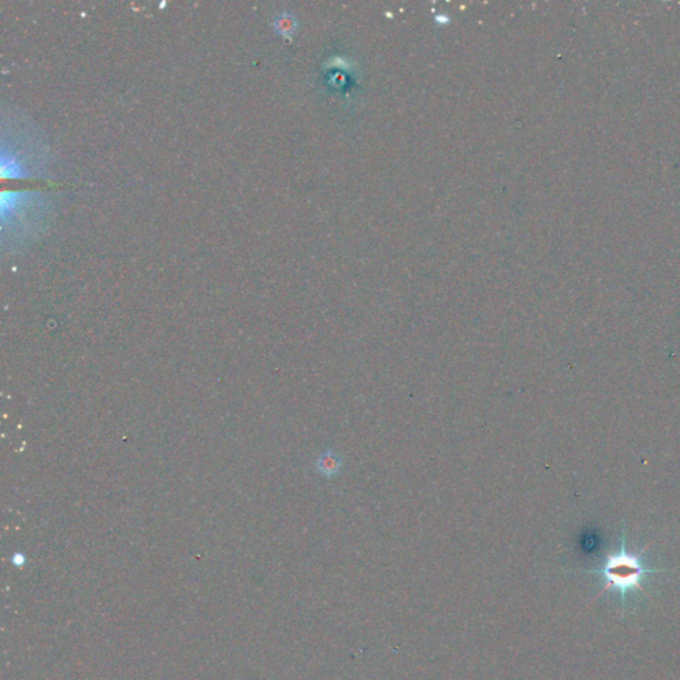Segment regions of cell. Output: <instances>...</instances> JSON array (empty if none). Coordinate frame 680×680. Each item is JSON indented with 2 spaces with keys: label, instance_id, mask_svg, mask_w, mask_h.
I'll use <instances>...</instances> for the list:
<instances>
[{
  "label": "cell",
  "instance_id": "1",
  "mask_svg": "<svg viewBox=\"0 0 680 680\" xmlns=\"http://www.w3.org/2000/svg\"><path fill=\"white\" fill-rule=\"evenodd\" d=\"M647 549L648 546L643 548L639 552H629L626 548V537L622 531L620 549L618 552L607 554L600 568L589 572L596 574L603 581L605 586L599 594L605 593L606 590L616 589L620 594L622 607L624 609L629 593L634 590L642 592V583L648 575L664 572V569H651L644 565L643 555Z\"/></svg>",
  "mask_w": 680,
  "mask_h": 680
},
{
  "label": "cell",
  "instance_id": "2",
  "mask_svg": "<svg viewBox=\"0 0 680 680\" xmlns=\"http://www.w3.org/2000/svg\"><path fill=\"white\" fill-rule=\"evenodd\" d=\"M341 467H343L341 459L335 452H323L317 460L319 472L326 477H334L339 474Z\"/></svg>",
  "mask_w": 680,
  "mask_h": 680
},
{
  "label": "cell",
  "instance_id": "3",
  "mask_svg": "<svg viewBox=\"0 0 680 680\" xmlns=\"http://www.w3.org/2000/svg\"><path fill=\"white\" fill-rule=\"evenodd\" d=\"M276 24H278V28L282 34H290L291 31H294V27H295V21L291 15L289 14H284L282 15L278 21H276Z\"/></svg>",
  "mask_w": 680,
  "mask_h": 680
}]
</instances>
